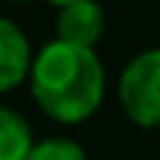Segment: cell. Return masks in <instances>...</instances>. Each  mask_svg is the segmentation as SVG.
Segmentation results:
<instances>
[{"label": "cell", "mask_w": 160, "mask_h": 160, "mask_svg": "<svg viewBox=\"0 0 160 160\" xmlns=\"http://www.w3.org/2000/svg\"><path fill=\"white\" fill-rule=\"evenodd\" d=\"M116 98L138 129H160V47L141 50L126 63Z\"/></svg>", "instance_id": "cell-2"}, {"label": "cell", "mask_w": 160, "mask_h": 160, "mask_svg": "<svg viewBox=\"0 0 160 160\" xmlns=\"http://www.w3.org/2000/svg\"><path fill=\"white\" fill-rule=\"evenodd\" d=\"M28 88L44 116L72 126L91 119L104 104L107 72L98 50L50 41L32 60Z\"/></svg>", "instance_id": "cell-1"}, {"label": "cell", "mask_w": 160, "mask_h": 160, "mask_svg": "<svg viewBox=\"0 0 160 160\" xmlns=\"http://www.w3.org/2000/svg\"><path fill=\"white\" fill-rule=\"evenodd\" d=\"M32 148L35 135L28 119L13 107H0V160H25Z\"/></svg>", "instance_id": "cell-5"}, {"label": "cell", "mask_w": 160, "mask_h": 160, "mask_svg": "<svg viewBox=\"0 0 160 160\" xmlns=\"http://www.w3.org/2000/svg\"><path fill=\"white\" fill-rule=\"evenodd\" d=\"M25 160H88V157H85V148L72 138H44V141H35Z\"/></svg>", "instance_id": "cell-6"}, {"label": "cell", "mask_w": 160, "mask_h": 160, "mask_svg": "<svg viewBox=\"0 0 160 160\" xmlns=\"http://www.w3.org/2000/svg\"><path fill=\"white\" fill-rule=\"evenodd\" d=\"M32 60L35 53H32V44L22 25L0 16V94L13 91L25 82L32 72Z\"/></svg>", "instance_id": "cell-3"}, {"label": "cell", "mask_w": 160, "mask_h": 160, "mask_svg": "<svg viewBox=\"0 0 160 160\" xmlns=\"http://www.w3.org/2000/svg\"><path fill=\"white\" fill-rule=\"evenodd\" d=\"M107 16L98 3H63L57 10V41L94 50L104 38Z\"/></svg>", "instance_id": "cell-4"}]
</instances>
